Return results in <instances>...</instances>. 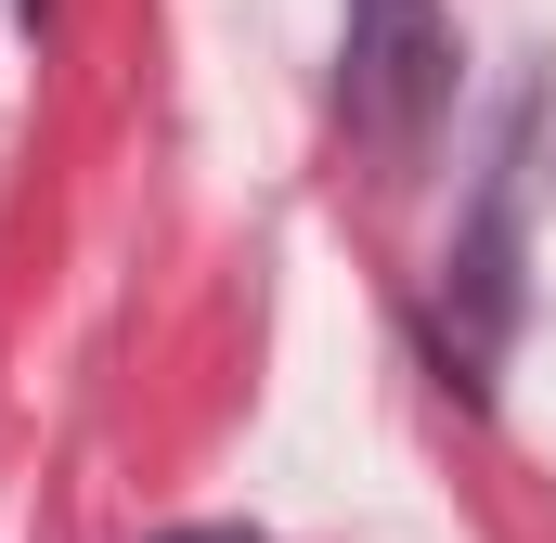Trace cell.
I'll list each match as a JSON object with an SVG mask.
<instances>
[{"label":"cell","instance_id":"cell-1","mask_svg":"<svg viewBox=\"0 0 556 543\" xmlns=\"http://www.w3.org/2000/svg\"><path fill=\"white\" fill-rule=\"evenodd\" d=\"M26 13H39V0H26Z\"/></svg>","mask_w":556,"mask_h":543}]
</instances>
